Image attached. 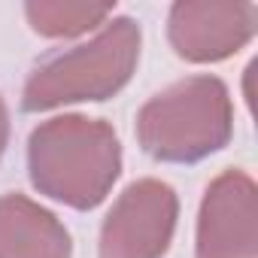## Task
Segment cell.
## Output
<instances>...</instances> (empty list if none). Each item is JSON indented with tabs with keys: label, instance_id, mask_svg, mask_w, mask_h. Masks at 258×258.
Wrapping results in <instances>:
<instances>
[{
	"label": "cell",
	"instance_id": "obj_1",
	"mask_svg": "<svg viewBox=\"0 0 258 258\" xmlns=\"http://www.w3.org/2000/svg\"><path fill=\"white\" fill-rule=\"evenodd\" d=\"M121 173V143L112 124L79 112L40 121L28 137L31 185L70 207L94 210Z\"/></svg>",
	"mask_w": 258,
	"mask_h": 258
},
{
	"label": "cell",
	"instance_id": "obj_2",
	"mask_svg": "<svg viewBox=\"0 0 258 258\" xmlns=\"http://www.w3.org/2000/svg\"><path fill=\"white\" fill-rule=\"evenodd\" d=\"M140 46L143 34L131 16L109 19L88 43L55 52L31 70L22 88V109L46 112L118 94L137 70Z\"/></svg>",
	"mask_w": 258,
	"mask_h": 258
},
{
	"label": "cell",
	"instance_id": "obj_3",
	"mask_svg": "<svg viewBox=\"0 0 258 258\" xmlns=\"http://www.w3.org/2000/svg\"><path fill=\"white\" fill-rule=\"evenodd\" d=\"M234 103L219 76H185L137 112L143 152L164 164H198L231 143Z\"/></svg>",
	"mask_w": 258,
	"mask_h": 258
},
{
	"label": "cell",
	"instance_id": "obj_4",
	"mask_svg": "<svg viewBox=\"0 0 258 258\" xmlns=\"http://www.w3.org/2000/svg\"><path fill=\"white\" fill-rule=\"evenodd\" d=\"M179 219V198L161 179L131 182L109 207L97 258H164Z\"/></svg>",
	"mask_w": 258,
	"mask_h": 258
},
{
	"label": "cell",
	"instance_id": "obj_5",
	"mask_svg": "<svg viewBox=\"0 0 258 258\" xmlns=\"http://www.w3.org/2000/svg\"><path fill=\"white\" fill-rule=\"evenodd\" d=\"M195 258H258V191L249 173H219L198 210Z\"/></svg>",
	"mask_w": 258,
	"mask_h": 258
},
{
	"label": "cell",
	"instance_id": "obj_6",
	"mask_svg": "<svg viewBox=\"0 0 258 258\" xmlns=\"http://www.w3.org/2000/svg\"><path fill=\"white\" fill-rule=\"evenodd\" d=\"M258 10L252 4L179 0L167 16V40L182 61L216 64L237 55L255 37Z\"/></svg>",
	"mask_w": 258,
	"mask_h": 258
},
{
	"label": "cell",
	"instance_id": "obj_7",
	"mask_svg": "<svg viewBox=\"0 0 258 258\" xmlns=\"http://www.w3.org/2000/svg\"><path fill=\"white\" fill-rule=\"evenodd\" d=\"M73 240L55 213L28 195L0 198V258H70Z\"/></svg>",
	"mask_w": 258,
	"mask_h": 258
},
{
	"label": "cell",
	"instance_id": "obj_8",
	"mask_svg": "<svg viewBox=\"0 0 258 258\" xmlns=\"http://www.w3.org/2000/svg\"><path fill=\"white\" fill-rule=\"evenodd\" d=\"M112 4H73V0H34L25 4V19L34 34L49 40H70L97 31L109 22Z\"/></svg>",
	"mask_w": 258,
	"mask_h": 258
},
{
	"label": "cell",
	"instance_id": "obj_9",
	"mask_svg": "<svg viewBox=\"0 0 258 258\" xmlns=\"http://www.w3.org/2000/svg\"><path fill=\"white\" fill-rule=\"evenodd\" d=\"M7 143H10V109H7L4 97H0V158L7 152Z\"/></svg>",
	"mask_w": 258,
	"mask_h": 258
}]
</instances>
